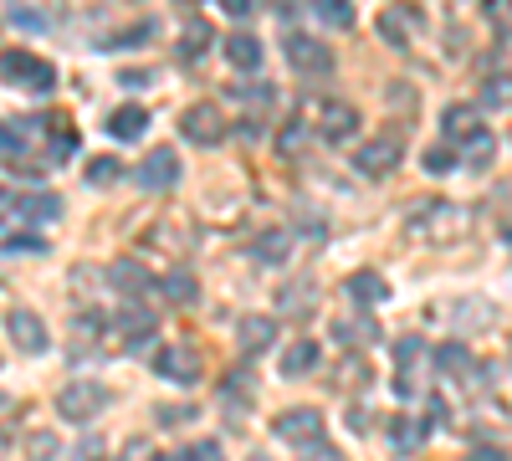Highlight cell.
<instances>
[{"label":"cell","instance_id":"1","mask_svg":"<svg viewBox=\"0 0 512 461\" xmlns=\"http://www.w3.org/2000/svg\"><path fill=\"white\" fill-rule=\"evenodd\" d=\"M466 226H472V216H466L461 205H451V200H425L420 211L405 221V231L415 241H425V246H451Z\"/></svg>","mask_w":512,"mask_h":461},{"label":"cell","instance_id":"2","mask_svg":"<svg viewBox=\"0 0 512 461\" xmlns=\"http://www.w3.org/2000/svg\"><path fill=\"white\" fill-rule=\"evenodd\" d=\"M0 82H11V88H26V93H52L57 82V67L36 52H21V47H6L0 52Z\"/></svg>","mask_w":512,"mask_h":461},{"label":"cell","instance_id":"3","mask_svg":"<svg viewBox=\"0 0 512 461\" xmlns=\"http://www.w3.org/2000/svg\"><path fill=\"white\" fill-rule=\"evenodd\" d=\"M282 57L297 77H328L333 72V52H328V41L308 36V31H287L282 36Z\"/></svg>","mask_w":512,"mask_h":461},{"label":"cell","instance_id":"4","mask_svg":"<svg viewBox=\"0 0 512 461\" xmlns=\"http://www.w3.org/2000/svg\"><path fill=\"white\" fill-rule=\"evenodd\" d=\"M108 385H98V380H77V385H67L62 395H57V415L62 421H72V426H82V421H98V415L108 410Z\"/></svg>","mask_w":512,"mask_h":461},{"label":"cell","instance_id":"5","mask_svg":"<svg viewBox=\"0 0 512 461\" xmlns=\"http://www.w3.org/2000/svg\"><path fill=\"white\" fill-rule=\"evenodd\" d=\"M272 431H277V441H287V446H318L323 441V431H328V421H323V410H313V405H292V410H282L277 421H272Z\"/></svg>","mask_w":512,"mask_h":461},{"label":"cell","instance_id":"6","mask_svg":"<svg viewBox=\"0 0 512 461\" xmlns=\"http://www.w3.org/2000/svg\"><path fill=\"white\" fill-rule=\"evenodd\" d=\"M180 134H185L190 144H200V149H216V144L231 134V123L221 118L216 103H190V108L180 113Z\"/></svg>","mask_w":512,"mask_h":461},{"label":"cell","instance_id":"7","mask_svg":"<svg viewBox=\"0 0 512 461\" xmlns=\"http://www.w3.org/2000/svg\"><path fill=\"white\" fill-rule=\"evenodd\" d=\"M180 175H185V164H180V154H175V149H154V154H144V159H139V170H134L139 190H149V195L175 190V185H180Z\"/></svg>","mask_w":512,"mask_h":461},{"label":"cell","instance_id":"8","mask_svg":"<svg viewBox=\"0 0 512 461\" xmlns=\"http://www.w3.org/2000/svg\"><path fill=\"white\" fill-rule=\"evenodd\" d=\"M400 154H405L400 134H379V139H369V144L354 154V170H359V175H369V180H384V175H395Z\"/></svg>","mask_w":512,"mask_h":461},{"label":"cell","instance_id":"9","mask_svg":"<svg viewBox=\"0 0 512 461\" xmlns=\"http://www.w3.org/2000/svg\"><path fill=\"white\" fill-rule=\"evenodd\" d=\"M108 333H113V344H118V349H139V344L154 339V313H149L144 303H123L118 318L108 323Z\"/></svg>","mask_w":512,"mask_h":461},{"label":"cell","instance_id":"10","mask_svg":"<svg viewBox=\"0 0 512 461\" xmlns=\"http://www.w3.org/2000/svg\"><path fill=\"white\" fill-rule=\"evenodd\" d=\"M6 339H11L21 354H47L52 333H47V323H41L31 308H11V313H6Z\"/></svg>","mask_w":512,"mask_h":461},{"label":"cell","instance_id":"11","mask_svg":"<svg viewBox=\"0 0 512 461\" xmlns=\"http://www.w3.org/2000/svg\"><path fill=\"white\" fill-rule=\"evenodd\" d=\"M420 31H425V16L415 6H384L379 11V36L390 41V47H410Z\"/></svg>","mask_w":512,"mask_h":461},{"label":"cell","instance_id":"12","mask_svg":"<svg viewBox=\"0 0 512 461\" xmlns=\"http://www.w3.org/2000/svg\"><path fill=\"white\" fill-rule=\"evenodd\" d=\"M154 374H164V380H175V385H195L200 380V354L185 349V344H164L154 354Z\"/></svg>","mask_w":512,"mask_h":461},{"label":"cell","instance_id":"13","mask_svg":"<svg viewBox=\"0 0 512 461\" xmlns=\"http://www.w3.org/2000/svg\"><path fill=\"white\" fill-rule=\"evenodd\" d=\"M441 129H446L451 144H477V139L487 134V123H482V108H472V103H451V108L441 113Z\"/></svg>","mask_w":512,"mask_h":461},{"label":"cell","instance_id":"14","mask_svg":"<svg viewBox=\"0 0 512 461\" xmlns=\"http://www.w3.org/2000/svg\"><path fill=\"white\" fill-rule=\"evenodd\" d=\"M272 344H277V323H272L267 313H246V318L236 323V349H241L246 359L267 354Z\"/></svg>","mask_w":512,"mask_h":461},{"label":"cell","instance_id":"15","mask_svg":"<svg viewBox=\"0 0 512 461\" xmlns=\"http://www.w3.org/2000/svg\"><path fill=\"white\" fill-rule=\"evenodd\" d=\"M318 134H323L328 144H349V139L359 134V108H354V103H328V108L318 113Z\"/></svg>","mask_w":512,"mask_h":461},{"label":"cell","instance_id":"16","mask_svg":"<svg viewBox=\"0 0 512 461\" xmlns=\"http://www.w3.org/2000/svg\"><path fill=\"white\" fill-rule=\"evenodd\" d=\"M31 129L36 123L31 118H0V164H16V159H26L31 149Z\"/></svg>","mask_w":512,"mask_h":461},{"label":"cell","instance_id":"17","mask_svg":"<svg viewBox=\"0 0 512 461\" xmlns=\"http://www.w3.org/2000/svg\"><path fill=\"white\" fill-rule=\"evenodd\" d=\"M108 134H113V139H123V144L144 139V134H149V113H144L139 103H123V108H113V113H108Z\"/></svg>","mask_w":512,"mask_h":461},{"label":"cell","instance_id":"18","mask_svg":"<svg viewBox=\"0 0 512 461\" xmlns=\"http://www.w3.org/2000/svg\"><path fill=\"white\" fill-rule=\"evenodd\" d=\"M11 21L26 31H52L62 21V0H47V6H26V0H11Z\"/></svg>","mask_w":512,"mask_h":461},{"label":"cell","instance_id":"19","mask_svg":"<svg viewBox=\"0 0 512 461\" xmlns=\"http://www.w3.org/2000/svg\"><path fill=\"white\" fill-rule=\"evenodd\" d=\"M226 62L236 72H256V67H262V41H256L251 31H231L226 36Z\"/></svg>","mask_w":512,"mask_h":461},{"label":"cell","instance_id":"20","mask_svg":"<svg viewBox=\"0 0 512 461\" xmlns=\"http://www.w3.org/2000/svg\"><path fill=\"white\" fill-rule=\"evenodd\" d=\"M344 292H349L359 308H379L384 298H390V282H384L379 272H354V277L344 282Z\"/></svg>","mask_w":512,"mask_h":461},{"label":"cell","instance_id":"21","mask_svg":"<svg viewBox=\"0 0 512 461\" xmlns=\"http://www.w3.org/2000/svg\"><path fill=\"white\" fill-rule=\"evenodd\" d=\"M318 359H323V349H318L313 339H297V344L282 354V374H287V380H303V374L318 369Z\"/></svg>","mask_w":512,"mask_h":461},{"label":"cell","instance_id":"22","mask_svg":"<svg viewBox=\"0 0 512 461\" xmlns=\"http://www.w3.org/2000/svg\"><path fill=\"white\" fill-rule=\"evenodd\" d=\"M62 216V200L52 190L41 195H16V221H57Z\"/></svg>","mask_w":512,"mask_h":461},{"label":"cell","instance_id":"23","mask_svg":"<svg viewBox=\"0 0 512 461\" xmlns=\"http://www.w3.org/2000/svg\"><path fill=\"white\" fill-rule=\"evenodd\" d=\"M256 395V374H251V364H236L231 374H226V385H221V400L236 410L241 400H251Z\"/></svg>","mask_w":512,"mask_h":461},{"label":"cell","instance_id":"24","mask_svg":"<svg viewBox=\"0 0 512 461\" xmlns=\"http://www.w3.org/2000/svg\"><path fill=\"white\" fill-rule=\"evenodd\" d=\"M420 441H425V426L410 421V415H395V421H390V446L400 456H410V451H420Z\"/></svg>","mask_w":512,"mask_h":461},{"label":"cell","instance_id":"25","mask_svg":"<svg viewBox=\"0 0 512 461\" xmlns=\"http://www.w3.org/2000/svg\"><path fill=\"white\" fill-rule=\"evenodd\" d=\"M277 303H282L287 318H308V313H313V287H308V282H292V287L277 292Z\"/></svg>","mask_w":512,"mask_h":461},{"label":"cell","instance_id":"26","mask_svg":"<svg viewBox=\"0 0 512 461\" xmlns=\"http://www.w3.org/2000/svg\"><path fill=\"white\" fill-rule=\"evenodd\" d=\"M251 257H256V262H287V257H292V236H287V231H267L262 241L251 246Z\"/></svg>","mask_w":512,"mask_h":461},{"label":"cell","instance_id":"27","mask_svg":"<svg viewBox=\"0 0 512 461\" xmlns=\"http://www.w3.org/2000/svg\"><path fill=\"white\" fill-rule=\"evenodd\" d=\"M482 108H512V72L482 77Z\"/></svg>","mask_w":512,"mask_h":461},{"label":"cell","instance_id":"28","mask_svg":"<svg viewBox=\"0 0 512 461\" xmlns=\"http://www.w3.org/2000/svg\"><path fill=\"white\" fill-rule=\"evenodd\" d=\"M210 36H216V31H210L205 21H190V26H185V36H180V47H175V52H180L185 62H195L200 52H210Z\"/></svg>","mask_w":512,"mask_h":461},{"label":"cell","instance_id":"29","mask_svg":"<svg viewBox=\"0 0 512 461\" xmlns=\"http://www.w3.org/2000/svg\"><path fill=\"white\" fill-rule=\"evenodd\" d=\"M313 11H318V21H328L333 31H349V26H354V6H349V0H313Z\"/></svg>","mask_w":512,"mask_h":461},{"label":"cell","instance_id":"30","mask_svg":"<svg viewBox=\"0 0 512 461\" xmlns=\"http://www.w3.org/2000/svg\"><path fill=\"white\" fill-rule=\"evenodd\" d=\"M154 287L164 292L169 303H195V277H190V272H169V277H159Z\"/></svg>","mask_w":512,"mask_h":461},{"label":"cell","instance_id":"31","mask_svg":"<svg viewBox=\"0 0 512 461\" xmlns=\"http://www.w3.org/2000/svg\"><path fill=\"white\" fill-rule=\"evenodd\" d=\"M82 175H88V185H113V180L123 175V159H113V154H93Z\"/></svg>","mask_w":512,"mask_h":461},{"label":"cell","instance_id":"32","mask_svg":"<svg viewBox=\"0 0 512 461\" xmlns=\"http://www.w3.org/2000/svg\"><path fill=\"white\" fill-rule=\"evenodd\" d=\"M113 287L128 292V298H139V292L149 287V277L139 272V262H118V267H113Z\"/></svg>","mask_w":512,"mask_h":461},{"label":"cell","instance_id":"33","mask_svg":"<svg viewBox=\"0 0 512 461\" xmlns=\"http://www.w3.org/2000/svg\"><path fill=\"white\" fill-rule=\"evenodd\" d=\"M436 369H441V374H466V369H472V354H466V344H441V349H436Z\"/></svg>","mask_w":512,"mask_h":461},{"label":"cell","instance_id":"34","mask_svg":"<svg viewBox=\"0 0 512 461\" xmlns=\"http://www.w3.org/2000/svg\"><path fill=\"white\" fill-rule=\"evenodd\" d=\"M333 339H338V344H374V339H379V328L364 323V318H359V323H338V328H333Z\"/></svg>","mask_w":512,"mask_h":461},{"label":"cell","instance_id":"35","mask_svg":"<svg viewBox=\"0 0 512 461\" xmlns=\"http://www.w3.org/2000/svg\"><path fill=\"white\" fill-rule=\"evenodd\" d=\"M395 359H400V380H410V369L425 359V344L410 333V339H400V344H395Z\"/></svg>","mask_w":512,"mask_h":461},{"label":"cell","instance_id":"36","mask_svg":"<svg viewBox=\"0 0 512 461\" xmlns=\"http://www.w3.org/2000/svg\"><path fill=\"white\" fill-rule=\"evenodd\" d=\"M456 318H461V328H487L492 323V308L477 303V298H466V303H456Z\"/></svg>","mask_w":512,"mask_h":461},{"label":"cell","instance_id":"37","mask_svg":"<svg viewBox=\"0 0 512 461\" xmlns=\"http://www.w3.org/2000/svg\"><path fill=\"white\" fill-rule=\"evenodd\" d=\"M57 446H62V441H57L52 431H36V436H31V451H26V456H31V461H57Z\"/></svg>","mask_w":512,"mask_h":461},{"label":"cell","instance_id":"38","mask_svg":"<svg viewBox=\"0 0 512 461\" xmlns=\"http://www.w3.org/2000/svg\"><path fill=\"white\" fill-rule=\"evenodd\" d=\"M425 170H431V175H451L456 170V149H425Z\"/></svg>","mask_w":512,"mask_h":461},{"label":"cell","instance_id":"39","mask_svg":"<svg viewBox=\"0 0 512 461\" xmlns=\"http://www.w3.org/2000/svg\"><path fill=\"white\" fill-rule=\"evenodd\" d=\"M180 461H226V451H221V441H195V446H185Z\"/></svg>","mask_w":512,"mask_h":461},{"label":"cell","instance_id":"40","mask_svg":"<svg viewBox=\"0 0 512 461\" xmlns=\"http://www.w3.org/2000/svg\"><path fill=\"white\" fill-rule=\"evenodd\" d=\"M190 421H195V405H175V410L159 405V426H190Z\"/></svg>","mask_w":512,"mask_h":461},{"label":"cell","instance_id":"41","mask_svg":"<svg viewBox=\"0 0 512 461\" xmlns=\"http://www.w3.org/2000/svg\"><path fill=\"white\" fill-rule=\"evenodd\" d=\"M303 461H349V456L338 451V446H323V441H318V446H308V451H303Z\"/></svg>","mask_w":512,"mask_h":461},{"label":"cell","instance_id":"42","mask_svg":"<svg viewBox=\"0 0 512 461\" xmlns=\"http://www.w3.org/2000/svg\"><path fill=\"white\" fill-rule=\"evenodd\" d=\"M72 461H103V441H98V436H88V441H82V446L72 451Z\"/></svg>","mask_w":512,"mask_h":461},{"label":"cell","instance_id":"43","mask_svg":"<svg viewBox=\"0 0 512 461\" xmlns=\"http://www.w3.org/2000/svg\"><path fill=\"white\" fill-rule=\"evenodd\" d=\"M118 461H154V446H149V441H128Z\"/></svg>","mask_w":512,"mask_h":461},{"label":"cell","instance_id":"44","mask_svg":"<svg viewBox=\"0 0 512 461\" xmlns=\"http://www.w3.org/2000/svg\"><path fill=\"white\" fill-rule=\"evenodd\" d=\"M118 82H123V88H149V82H154V72H144V67H128Z\"/></svg>","mask_w":512,"mask_h":461},{"label":"cell","instance_id":"45","mask_svg":"<svg viewBox=\"0 0 512 461\" xmlns=\"http://www.w3.org/2000/svg\"><path fill=\"white\" fill-rule=\"evenodd\" d=\"M466 461H507L502 446H477V451H466Z\"/></svg>","mask_w":512,"mask_h":461},{"label":"cell","instance_id":"46","mask_svg":"<svg viewBox=\"0 0 512 461\" xmlns=\"http://www.w3.org/2000/svg\"><path fill=\"white\" fill-rule=\"evenodd\" d=\"M492 154H497V144H492V139H487V134H482V139H477V144H472V164H487V159H492Z\"/></svg>","mask_w":512,"mask_h":461},{"label":"cell","instance_id":"47","mask_svg":"<svg viewBox=\"0 0 512 461\" xmlns=\"http://www.w3.org/2000/svg\"><path fill=\"white\" fill-rule=\"evenodd\" d=\"M11 246H16V251H47V241H36V236H26V231H21Z\"/></svg>","mask_w":512,"mask_h":461},{"label":"cell","instance_id":"48","mask_svg":"<svg viewBox=\"0 0 512 461\" xmlns=\"http://www.w3.org/2000/svg\"><path fill=\"white\" fill-rule=\"evenodd\" d=\"M221 11H226V16H246L251 0H221Z\"/></svg>","mask_w":512,"mask_h":461},{"label":"cell","instance_id":"49","mask_svg":"<svg viewBox=\"0 0 512 461\" xmlns=\"http://www.w3.org/2000/svg\"><path fill=\"white\" fill-rule=\"evenodd\" d=\"M246 461H277V456H267V451H251Z\"/></svg>","mask_w":512,"mask_h":461},{"label":"cell","instance_id":"50","mask_svg":"<svg viewBox=\"0 0 512 461\" xmlns=\"http://www.w3.org/2000/svg\"><path fill=\"white\" fill-rule=\"evenodd\" d=\"M154 461H180V456H154Z\"/></svg>","mask_w":512,"mask_h":461},{"label":"cell","instance_id":"51","mask_svg":"<svg viewBox=\"0 0 512 461\" xmlns=\"http://www.w3.org/2000/svg\"><path fill=\"white\" fill-rule=\"evenodd\" d=\"M507 246H512V226H507Z\"/></svg>","mask_w":512,"mask_h":461},{"label":"cell","instance_id":"52","mask_svg":"<svg viewBox=\"0 0 512 461\" xmlns=\"http://www.w3.org/2000/svg\"><path fill=\"white\" fill-rule=\"evenodd\" d=\"M185 6H190V0H185Z\"/></svg>","mask_w":512,"mask_h":461},{"label":"cell","instance_id":"53","mask_svg":"<svg viewBox=\"0 0 512 461\" xmlns=\"http://www.w3.org/2000/svg\"><path fill=\"white\" fill-rule=\"evenodd\" d=\"M507 6H512V0H507Z\"/></svg>","mask_w":512,"mask_h":461}]
</instances>
